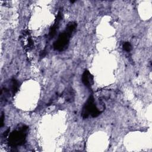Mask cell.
<instances>
[{"label":"cell","instance_id":"1","mask_svg":"<svg viewBox=\"0 0 152 152\" xmlns=\"http://www.w3.org/2000/svg\"><path fill=\"white\" fill-rule=\"evenodd\" d=\"M77 27L75 22H70L68 23L65 30L61 33L57 40L53 43V48L58 51H62L67 48L70 37Z\"/></svg>","mask_w":152,"mask_h":152},{"label":"cell","instance_id":"2","mask_svg":"<svg viewBox=\"0 0 152 152\" xmlns=\"http://www.w3.org/2000/svg\"><path fill=\"white\" fill-rule=\"evenodd\" d=\"M28 128V126L24 125L18 129L13 131L8 137L9 145L11 147H17L23 144L26 140Z\"/></svg>","mask_w":152,"mask_h":152},{"label":"cell","instance_id":"3","mask_svg":"<svg viewBox=\"0 0 152 152\" xmlns=\"http://www.w3.org/2000/svg\"><path fill=\"white\" fill-rule=\"evenodd\" d=\"M101 112L102 111L99 110L95 103L93 96L92 95L90 96L82 109L81 116L83 118H87L90 115L93 118H96L98 116Z\"/></svg>","mask_w":152,"mask_h":152},{"label":"cell","instance_id":"4","mask_svg":"<svg viewBox=\"0 0 152 152\" xmlns=\"http://www.w3.org/2000/svg\"><path fill=\"white\" fill-rule=\"evenodd\" d=\"M93 75L88 70H85L83 73L81 77V80L83 83L85 85V86L90 88L94 83V79H93Z\"/></svg>","mask_w":152,"mask_h":152},{"label":"cell","instance_id":"5","mask_svg":"<svg viewBox=\"0 0 152 152\" xmlns=\"http://www.w3.org/2000/svg\"><path fill=\"white\" fill-rule=\"evenodd\" d=\"M62 18V14L61 11H59L58 15H57V17L55 20V24L53 25V26L50 28V31H49V37L51 39L56 34V30H58V25L59 23V21H61V20Z\"/></svg>","mask_w":152,"mask_h":152},{"label":"cell","instance_id":"6","mask_svg":"<svg viewBox=\"0 0 152 152\" xmlns=\"http://www.w3.org/2000/svg\"><path fill=\"white\" fill-rule=\"evenodd\" d=\"M122 47H123V49L126 52H129L131 50V48H132L131 43L128 42H124L123 43Z\"/></svg>","mask_w":152,"mask_h":152},{"label":"cell","instance_id":"7","mask_svg":"<svg viewBox=\"0 0 152 152\" xmlns=\"http://www.w3.org/2000/svg\"><path fill=\"white\" fill-rule=\"evenodd\" d=\"M4 113L2 112V115L1 116V127H2L4 125Z\"/></svg>","mask_w":152,"mask_h":152}]
</instances>
